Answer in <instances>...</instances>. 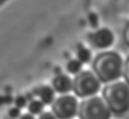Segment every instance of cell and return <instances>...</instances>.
<instances>
[{
  "label": "cell",
  "instance_id": "obj_3",
  "mask_svg": "<svg viewBox=\"0 0 129 119\" xmlns=\"http://www.w3.org/2000/svg\"><path fill=\"white\" fill-rule=\"evenodd\" d=\"M112 111L102 96L91 95L84 98L78 106L80 119H109Z\"/></svg>",
  "mask_w": 129,
  "mask_h": 119
},
{
  "label": "cell",
  "instance_id": "obj_8",
  "mask_svg": "<svg viewBox=\"0 0 129 119\" xmlns=\"http://www.w3.org/2000/svg\"><path fill=\"white\" fill-rule=\"evenodd\" d=\"M34 94L38 96V99L44 102L46 105H50L53 104L54 99H55V89L53 87H48V85H41V87H38L37 89L34 91Z\"/></svg>",
  "mask_w": 129,
  "mask_h": 119
},
{
  "label": "cell",
  "instance_id": "obj_13",
  "mask_svg": "<svg viewBox=\"0 0 129 119\" xmlns=\"http://www.w3.org/2000/svg\"><path fill=\"white\" fill-rule=\"evenodd\" d=\"M38 119H58V116L54 112H43V113H40Z\"/></svg>",
  "mask_w": 129,
  "mask_h": 119
},
{
  "label": "cell",
  "instance_id": "obj_17",
  "mask_svg": "<svg viewBox=\"0 0 129 119\" xmlns=\"http://www.w3.org/2000/svg\"><path fill=\"white\" fill-rule=\"evenodd\" d=\"M20 119H36V118L33 116V113H27V115H23Z\"/></svg>",
  "mask_w": 129,
  "mask_h": 119
},
{
  "label": "cell",
  "instance_id": "obj_10",
  "mask_svg": "<svg viewBox=\"0 0 129 119\" xmlns=\"http://www.w3.org/2000/svg\"><path fill=\"white\" fill-rule=\"evenodd\" d=\"M81 68H82V62L78 60V58H75V60H70L68 64H67V71H68L70 74H78L81 72Z\"/></svg>",
  "mask_w": 129,
  "mask_h": 119
},
{
  "label": "cell",
  "instance_id": "obj_11",
  "mask_svg": "<svg viewBox=\"0 0 129 119\" xmlns=\"http://www.w3.org/2000/svg\"><path fill=\"white\" fill-rule=\"evenodd\" d=\"M77 58H78L82 64L91 61V51L88 50V48H85V47H80L78 51H77Z\"/></svg>",
  "mask_w": 129,
  "mask_h": 119
},
{
  "label": "cell",
  "instance_id": "obj_16",
  "mask_svg": "<svg viewBox=\"0 0 129 119\" xmlns=\"http://www.w3.org/2000/svg\"><path fill=\"white\" fill-rule=\"evenodd\" d=\"M16 105H17V108H23L24 105H26V98H24V96L16 98Z\"/></svg>",
  "mask_w": 129,
  "mask_h": 119
},
{
  "label": "cell",
  "instance_id": "obj_14",
  "mask_svg": "<svg viewBox=\"0 0 129 119\" xmlns=\"http://www.w3.org/2000/svg\"><path fill=\"white\" fill-rule=\"evenodd\" d=\"M9 115H10V118H19L20 116V108H12L10 111H9Z\"/></svg>",
  "mask_w": 129,
  "mask_h": 119
},
{
  "label": "cell",
  "instance_id": "obj_2",
  "mask_svg": "<svg viewBox=\"0 0 129 119\" xmlns=\"http://www.w3.org/2000/svg\"><path fill=\"white\" fill-rule=\"evenodd\" d=\"M102 98L114 113H123L129 109V84L126 81H112L102 89Z\"/></svg>",
  "mask_w": 129,
  "mask_h": 119
},
{
  "label": "cell",
  "instance_id": "obj_1",
  "mask_svg": "<svg viewBox=\"0 0 129 119\" xmlns=\"http://www.w3.org/2000/svg\"><path fill=\"white\" fill-rule=\"evenodd\" d=\"M123 64L125 61L115 51H105L98 54L92 61V71L102 82L108 84L123 77Z\"/></svg>",
  "mask_w": 129,
  "mask_h": 119
},
{
  "label": "cell",
  "instance_id": "obj_6",
  "mask_svg": "<svg viewBox=\"0 0 129 119\" xmlns=\"http://www.w3.org/2000/svg\"><path fill=\"white\" fill-rule=\"evenodd\" d=\"M88 38L94 47H96L99 50H106L114 44L115 35L109 28H98V30L92 31L88 35Z\"/></svg>",
  "mask_w": 129,
  "mask_h": 119
},
{
  "label": "cell",
  "instance_id": "obj_9",
  "mask_svg": "<svg viewBox=\"0 0 129 119\" xmlns=\"http://www.w3.org/2000/svg\"><path fill=\"white\" fill-rule=\"evenodd\" d=\"M44 102H41L40 99H31L30 105H28V111H30V113H33V115H40V113H43L44 112Z\"/></svg>",
  "mask_w": 129,
  "mask_h": 119
},
{
  "label": "cell",
  "instance_id": "obj_15",
  "mask_svg": "<svg viewBox=\"0 0 129 119\" xmlns=\"http://www.w3.org/2000/svg\"><path fill=\"white\" fill-rule=\"evenodd\" d=\"M123 41L129 47V23L125 26V30H123Z\"/></svg>",
  "mask_w": 129,
  "mask_h": 119
},
{
  "label": "cell",
  "instance_id": "obj_12",
  "mask_svg": "<svg viewBox=\"0 0 129 119\" xmlns=\"http://www.w3.org/2000/svg\"><path fill=\"white\" fill-rule=\"evenodd\" d=\"M123 78L129 84V57L125 60V64H123Z\"/></svg>",
  "mask_w": 129,
  "mask_h": 119
},
{
  "label": "cell",
  "instance_id": "obj_7",
  "mask_svg": "<svg viewBox=\"0 0 129 119\" xmlns=\"http://www.w3.org/2000/svg\"><path fill=\"white\" fill-rule=\"evenodd\" d=\"M53 88L58 94H70L74 89V80H71L68 75L60 74L53 80Z\"/></svg>",
  "mask_w": 129,
  "mask_h": 119
},
{
  "label": "cell",
  "instance_id": "obj_5",
  "mask_svg": "<svg viewBox=\"0 0 129 119\" xmlns=\"http://www.w3.org/2000/svg\"><path fill=\"white\" fill-rule=\"evenodd\" d=\"M51 105L53 112L58 116V119H72L75 115H78L80 102L77 99V95L60 94V96L55 98Z\"/></svg>",
  "mask_w": 129,
  "mask_h": 119
},
{
  "label": "cell",
  "instance_id": "obj_4",
  "mask_svg": "<svg viewBox=\"0 0 129 119\" xmlns=\"http://www.w3.org/2000/svg\"><path fill=\"white\" fill-rule=\"evenodd\" d=\"M102 81L94 71H81L74 78V92L80 98H87L91 95H96L101 89Z\"/></svg>",
  "mask_w": 129,
  "mask_h": 119
}]
</instances>
